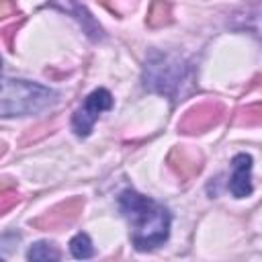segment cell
I'll return each mask as SVG.
<instances>
[{"mask_svg":"<svg viewBox=\"0 0 262 262\" xmlns=\"http://www.w3.org/2000/svg\"><path fill=\"white\" fill-rule=\"evenodd\" d=\"M119 207L131 225V242L137 250H154L168 239L170 213L164 205L127 188L119 196Z\"/></svg>","mask_w":262,"mask_h":262,"instance_id":"cell-1","label":"cell"},{"mask_svg":"<svg viewBox=\"0 0 262 262\" xmlns=\"http://www.w3.org/2000/svg\"><path fill=\"white\" fill-rule=\"evenodd\" d=\"M59 94L29 80H0V117H25L53 106Z\"/></svg>","mask_w":262,"mask_h":262,"instance_id":"cell-2","label":"cell"},{"mask_svg":"<svg viewBox=\"0 0 262 262\" xmlns=\"http://www.w3.org/2000/svg\"><path fill=\"white\" fill-rule=\"evenodd\" d=\"M113 106V96L106 88H96L94 92H90L84 100V104L74 113L72 117V129L78 137H86L90 135L94 123L98 121L100 113L108 111Z\"/></svg>","mask_w":262,"mask_h":262,"instance_id":"cell-3","label":"cell"},{"mask_svg":"<svg viewBox=\"0 0 262 262\" xmlns=\"http://www.w3.org/2000/svg\"><path fill=\"white\" fill-rule=\"evenodd\" d=\"M229 190L237 199H244V196L252 194V158L248 154H237L233 158Z\"/></svg>","mask_w":262,"mask_h":262,"instance_id":"cell-4","label":"cell"},{"mask_svg":"<svg viewBox=\"0 0 262 262\" xmlns=\"http://www.w3.org/2000/svg\"><path fill=\"white\" fill-rule=\"evenodd\" d=\"M219 119V106H213V104H201L196 108H192L190 113H186L184 121H182V129L186 133H199L203 131L205 127L213 125L215 121Z\"/></svg>","mask_w":262,"mask_h":262,"instance_id":"cell-5","label":"cell"},{"mask_svg":"<svg viewBox=\"0 0 262 262\" xmlns=\"http://www.w3.org/2000/svg\"><path fill=\"white\" fill-rule=\"evenodd\" d=\"M70 252L74 258H92L94 254V248H92V242L86 233H76L72 239H70Z\"/></svg>","mask_w":262,"mask_h":262,"instance_id":"cell-6","label":"cell"},{"mask_svg":"<svg viewBox=\"0 0 262 262\" xmlns=\"http://www.w3.org/2000/svg\"><path fill=\"white\" fill-rule=\"evenodd\" d=\"M27 258L29 260H59V252L49 242H37L29 248Z\"/></svg>","mask_w":262,"mask_h":262,"instance_id":"cell-7","label":"cell"},{"mask_svg":"<svg viewBox=\"0 0 262 262\" xmlns=\"http://www.w3.org/2000/svg\"><path fill=\"white\" fill-rule=\"evenodd\" d=\"M168 20V4L164 0H154L149 10V25H162Z\"/></svg>","mask_w":262,"mask_h":262,"instance_id":"cell-8","label":"cell"},{"mask_svg":"<svg viewBox=\"0 0 262 262\" xmlns=\"http://www.w3.org/2000/svg\"><path fill=\"white\" fill-rule=\"evenodd\" d=\"M14 0H0V18H4L6 14L14 12Z\"/></svg>","mask_w":262,"mask_h":262,"instance_id":"cell-9","label":"cell"},{"mask_svg":"<svg viewBox=\"0 0 262 262\" xmlns=\"http://www.w3.org/2000/svg\"><path fill=\"white\" fill-rule=\"evenodd\" d=\"M0 72H2V59H0Z\"/></svg>","mask_w":262,"mask_h":262,"instance_id":"cell-10","label":"cell"}]
</instances>
